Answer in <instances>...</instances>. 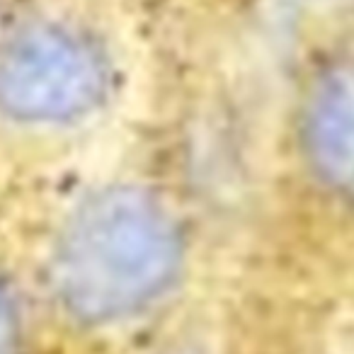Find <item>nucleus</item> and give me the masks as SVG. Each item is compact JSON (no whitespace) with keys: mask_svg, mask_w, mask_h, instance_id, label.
I'll return each instance as SVG.
<instances>
[{"mask_svg":"<svg viewBox=\"0 0 354 354\" xmlns=\"http://www.w3.org/2000/svg\"><path fill=\"white\" fill-rule=\"evenodd\" d=\"M183 236L172 214L138 187L88 197L61 228L51 286L66 313L107 325L151 306L175 281Z\"/></svg>","mask_w":354,"mask_h":354,"instance_id":"nucleus-1","label":"nucleus"},{"mask_svg":"<svg viewBox=\"0 0 354 354\" xmlns=\"http://www.w3.org/2000/svg\"><path fill=\"white\" fill-rule=\"evenodd\" d=\"M107 61L80 32L44 22L0 46V112L17 122H66L88 114L107 90Z\"/></svg>","mask_w":354,"mask_h":354,"instance_id":"nucleus-2","label":"nucleus"},{"mask_svg":"<svg viewBox=\"0 0 354 354\" xmlns=\"http://www.w3.org/2000/svg\"><path fill=\"white\" fill-rule=\"evenodd\" d=\"M0 354H22V318L17 299L0 279Z\"/></svg>","mask_w":354,"mask_h":354,"instance_id":"nucleus-3","label":"nucleus"}]
</instances>
